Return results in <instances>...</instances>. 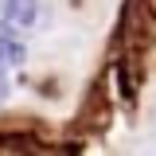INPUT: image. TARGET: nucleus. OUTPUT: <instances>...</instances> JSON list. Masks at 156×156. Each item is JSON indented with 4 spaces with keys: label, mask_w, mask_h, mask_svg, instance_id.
Instances as JSON below:
<instances>
[{
    "label": "nucleus",
    "mask_w": 156,
    "mask_h": 156,
    "mask_svg": "<svg viewBox=\"0 0 156 156\" xmlns=\"http://www.w3.org/2000/svg\"><path fill=\"white\" fill-rule=\"evenodd\" d=\"M0 23L27 31L39 23V0H0Z\"/></svg>",
    "instance_id": "nucleus-1"
},
{
    "label": "nucleus",
    "mask_w": 156,
    "mask_h": 156,
    "mask_svg": "<svg viewBox=\"0 0 156 156\" xmlns=\"http://www.w3.org/2000/svg\"><path fill=\"white\" fill-rule=\"evenodd\" d=\"M8 74H12V70H8V66H0V101L8 98V90H12V82H8Z\"/></svg>",
    "instance_id": "nucleus-3"
},
{
    "label": "nucleus",
    "mask_w": 156,
    "mask_h": 156,
    "mask_svg": "<svg viewBox=\"0 0 156 156\" xmlns=\"http://www.w3.org/2000/svg\"><path fill=\"white\" fill-rule=\"evenodd\" d=\"M27 62V43L20 39L16 27H8V23H0V66H8V70H20Z\"/></svg>",
    "instance_id": "nucleus-2"
}]
</instances>
